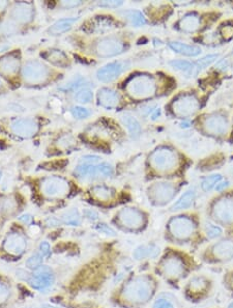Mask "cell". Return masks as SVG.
I'll return each instance as SVG.
<instances>
[{
	"label": "cell",
	"instance_id": "cell-1",
	"mask_svg": "<svg viewBox=\"0 0 233 308\" xmlns=\"http://www.w3.org/2000/svg\"><path fill=\"white\" fill-rule=\"evenodd\" d=\"M200 268L196 259L179 249H168L157 264V272L162 277L174 284L188 280Z\"/></svg>",
	"mask_w": 233,
	"mask_h": 308
},
{
	"label": "cell",
	"instance_id": "cell-2",
	"mask_svg": "<svg viewBox=\"0 0 233 308\" xmlns=\"http://www.w3.org/2000/svg\"><path fill=\"white\" fill-rule=\"evenodd\" d=\"M157 283L150 274L134 276L121 289V299L130 306H142L150 302L155 294Z\"/></svg>",
	"mask_w": 233,
	"mask_h": 308
},
{
	"label": "cell",
	"instance_id": "cell-3",
	"mask_svg": "<svg viewBox=\"0 0 233 308\" xmlns=\"http://www.w3.org/2000/svg\"><path fill=\"white\" fill-rule=\"evenodd\" d=\"M167 228L172 242L177 245H198L196 242L198 224L193 217L175 216L168 222Z\"/></svg>",
	"mask_w": 233,
	"mask_h": 308
},
{
	"label": "cell",
	"instance_id": "cell-4",
	"mask_svg": "<svg viewBox=\"0 0 233 308\" xmlns=\"http://www.w3.org/2000/svg\"><path fill=\"white\" fill-rule=\"evenodd\" d=\"M199 260L207 264H223L233 260V235L211 243L199 253Z\"/></svg>",
	"mask_w": 233,
	"mask_h": 308
},
{
	"label": "cell",
	"instance_id": "cell-5",
	"mask_svg": "<svg viewBox=\"0 0 233 308\" xmlns=\"http://www.w3.org/2000/svg\"><path fill=\"white\" fill-rule=\"evenodd\" d=\"M214 290V281L204 274L192 275L184 286V296L191 303L205 301Z\"/></svg>",
	"mask_w": 233,
	"mask_h": 308
},
{
	"label": "cell",
	"instance_id": "cell-6",
	"mask_svg": "<svg viewBox=\"0 0 233 308\" xmlns=\"http://www.w3.org/2000/svg\"><path fill=\"white\" fill-rule=\"evenodd\" d=\"M124 88L133 99L144 100L154 97L157 87L154 77L145 75V74H139L126 81Z\"/></svg>",
	"mask_w": 233,
	"mask_h": 308
},
{
	"label": "cell",
	"instance_id": "cell-7",
	"mask_svg": "<svg viewBox=\"0 0 233 308\" xmlns=\"http://www.w3.org/2000/svg\"><path fill=\"white\" fill-rule=\"evenodd\" d=\"M81 180H100L108 178L113 175V167L109 163H85L81 162L74 171Z\"/></svg>",
	"mask_w": 233,
	"mask_h": 308
},
{
	"label": "cell",
	"instance_id": "cell-8",
	"mask_svg": "<svg viewBox=\"0 0 233 308\" xmlns=\"http://www.w3.org/2000/svg\"><path fill=\"white\" fill-rule=\"evenodd\" d=\"M150 163L155 171L161 173L171 172L178 164L177 154L169 147H158L150 156Z\"/></svg>",
	"mask_w": 233,
	"mask_h": 308
},
{
	"label": "cell",
	"instance_id": "cell-9",
	"mask_svg": "<svg viewBox=\"0 0 233 308\" xmlns=\"http://www.w3.org/2000/svg\"><path fill=\"white\" fill-rule=\"evenodd\" d=\"M211 217L221 225H233V196L227 195L216 199L211 206Z\"/></svg>",
	"mask_w": 233,
	"mask_h": 308
},
{
	"label": "cell",
	"instance_id": "cell-10",
	"mask_svg": "<svg viewBox=\"0 0 233 308\" xmlns=\"http://www.w3.org/2000/svg\"><path fill=\"white\" fill-rule=\"evenodd\" d=\"M51 75L50 69L44 65L43 62L37 60H31L26 62L22 69V77L28 84H43Z\"/></svg>",
	"mask_w": 233,
	"mask_h": 308
},
{
	"label": "cell",
	"instance_id": "cell-11",
	"mask_svg": "<svg viewBox=\"0 0 233 308\" xmlns=\"http://www.w3.org/2000/svg\"><path fill=\"white\" fill-rule=\"evenodd\" d=\"M116 217H117L119 224L122 227L130 230H139L146 223V218L143 212L132 207L121 209Z\"/></svg>",
	"mask_w": 233,
	"mask_h": 308
},
{
	"label": "cell",
	"instance_id": "cell-12",
	"mask_svg": "<svg viewBox=\"0 0 233 308\" xmlns=\"http://www.w3.org/2000/svg\"><path fill=\"white\" fill-rule=\"evenodd\" d=\"M40 190L49 199L62 198L69 194L70 185L68 180L60 176H49L41 182Z\"/></svg>",
	"mask_w": 233,
	"mask_h": 308
},
{
	"label": "cell",
	"instance_id": "cell-13",
	"mask_svg": "<svg viewBox=\"0 0 233 308\" xmlns=\"http://www.w3.org/2000/svg\"><path fill=\"white\" fill-rule=\"evenodd\" d=\"M172 111L177 116H191L200 109V102L195 94L185 93L172 102Z\"/></svg>",
	"mask_w": 233,
	"mask_h": 308
},
{
	"label": "cell",
	"instance_id": "cell-14",
	"mask_svg": "<svg viewBox=\"0 0 233 308\" xmlns=\"http://www.w3.org/2000/svg\"><path fill=\"white\" fill-rule=\"evenodd\" d=\"M176 194L175 187L170 183H155L148 188V197L154 204L164 206L171 201Z\"/></svg>",
	"mask_w": 233,
	"mask_h": 308
},
{
	"label": "cell",
	"instance_id": "cell-15",
	"mask_svg": "<svg viewBox=\"0 0 233 308\" xmlns=\"http://www.w3.org/2000/svg\"><path fill=\"white\" fill-rule=\"evenodd\" d=\"M124 50L125 45L123 42L114 37L101 39L95 45V52L100 57H113L121 54Z\"/></svg>",
	"mask_w": 233,
	"mask_h": 308
},
{
	"label": "cell",
	"instance_id": "cell-16",
	"mask_svg": "<svg viewBox=\"0 0 233 308\" xmlns=\"http://www.w3.org/2000/svg\"><path fill=\"white\" fill-rule=\"evenodd\" d=\"M28 282L34 289L43 291L50 288L54 282V274L47 265H40L39 268L35 270L33 275L29 276Z\"/></svg>",
	"mask_w": 233,
	"mask_h": 308
},
{
	"label": "cell",
	"instance_id": "cell-17",
	"mask_svg": "<svg viewBox=\"0 0 233 308\" xmlns=\"http://www.w3.org/2000/svg\"><path fill=\"white\" fill-rule=\"evenodd\" d=\"M129 67L130 63L128 61H113L102 67L97 72V77L102 82H111L118 78Z\"/></svg>",
	"mask_w": 233,
	"mask_h": 308
},
{
	"label": "cell",
	"instance_id": "cell-18",
	"mask_svg": "<svg viewBox=\"0 0 233 308\" xmlns=\"http://www.w3.org/2000/svg\"><path fill=\"white\" fill-rule=\"evenodd\" d=\"M10 130L19 137L29 138L38 133L39 125L33 119H17L10 124Z\"/></svg>",
	"mask_w": 233,
	"mask_h": 308
},
{
	"label": "cell",
	"instance_id": "cell-19",
	"mask_svg": "<svg viewBox=\"0 0 233 308\" xmlns=\"http://www.w3.org/2000/svg\"><path fill=\"white\" fill-rule=\"evenodd\" d=\"M204 130L210 135H223L228 129V122L221 114H211L204 120Z\"/></svg>",
	"mask_w": 233,
	"mask_h": 308
},
{
	"label": "cell",
	"instance_id": "cell-20",
	"mask_svg": "<svg viewBox=\"0 0 233 308\" xmlns=\"http://www.w3.org/2000/svg\"><path fill=\"white\" fill-rule=\"evenodd\" d=\"M26 246L27 242L25 237L18 232L10 233L3 243L4 250L12 256H21L25 251Z\"/></svg>",
	"mask_w": 233,
	"mask_h": 308
},
{
	"label": "cell",
	"instance_id": "cell-21",
	"mask_svg": "<svg viewBox=\"0 0 233 308\" xmlns=\"http://www.w3.org/2000/svg\"><path fill=\"white\" fill-rule=\"evenodd\" d=\"M35 9L29 2H18L16 3L10 12V16L18 23H28L34 18Z\"/></svg>",
	"mask_w": 233,
	"mask_h": 308
},
{
	"label": "cell",
	"instance_id": "cell-22",
	"mask_svg": "<svg viewBox=\"0 0 233 308\" xmlns=\"http://www.w3.org/2000/svg\"><path fill=\"white\" fill-rule=\"evenodd\" d=\"M161 248L156 244L148 243L139 245L133 251V259L135 261H144V260H155L160 257Z\"/></svg>",
	"mask_w": 233,
	"mask_h": 308
},
{
	"label": "cell",
	"instance_id": "cell-23",
	"mask_svg": "<svg viewBox=\"0 0 233 308\" xmlns=\"http://www.w3.org/2000/svg\"><path fill=\"white\" fill-rule=\"evenodd\" d=\"M98 101L106 109L117 108L120 103V95L111 88H101L98 92Z\"/></svg>",
	"mask_w": 233,
	"mask_h": 308
},
{
	"label": "cell",
	"instance_id": "cell-24",
	"mask_svg": "<svg viewBox=\"0 0 233 308\" xmlns=\"http://www.w3.org/2000/svg\"><path fill=\"white\" fill-rule=\"evenodd\" d=\"M20 67V59L16 54H9L0 58V73L13 75Z\"/></svg>",
	"mask_w": 233,
	"mask_h": 308
},
{
	"label": "cell",
	"instance_id": "cell-25",
	"mask_svg": "<svg viewBox=\"0 0 233 308\" xmlns=\"http://www.w3.org/2000/svg\"><path fill=\"white\" fill-rule=\"evenodd\" d=\"M41 56L54 66H57L60 68H66L69 66V59L67 55L60 50H55V49L48 50L44 52L43 54H41Z\"/></svg>",
	"mask_w": 233,
	"mask_h": 308
},
{
	"label": "cell",
	"instance_id": "cell-26",
	"mask_svg": "<svg viewBox=\"0 0 233 308\" xmlns=\"http://www.w3.org/2000/svg\"><path fill=\"white\" fill-rule=\"evenodd\" d=\"M201 20L197 14H188L179 21V28L185 33L192 34L200 28Z\"/></svg>",
	"mask_w": 233,
	"mask_h": 308
},
{
	"label": "cell",
	"instance_id": "cell-27",
	"mask_svg": "<svg viewBox=\"0 0 233 308\" xmlns=\"http://www.w3.org/2000/svg\"><path fill=\"white\" fill-rule=\"evenodd\" d=\"M196 199V191L195 189H190L179 197L173 206L171 207V211H183L188 210Z\"/></svg>",
	"mask_w": 233,
	"mask_h": 308
},
{
	"label": "cell",
	"instance_id": "cell-28",
	"mask_svg": "<svg viewBox=\"0 0 233 308\" xmlns=\"http://www.w3.org/2000/svg\"><path fill=\"white\" fill-rule=\"evenodd\" d=\"M169 46H170V48L174 52L178 53V54H182V55L189 56V57L198 56L201 53V49L199 47L190 46V45L181 43V42H171V43H169Z\"/></svg>",
	"mask_w": 233,
	"mask_h": 308
},
{
	"label": "cell",
	"instance_id": "cell-29",
	"mask_svg": "<svg viewBox=\"0 0 233 308\" xmlns=\"http://www.w3.org/2000/svg\"><path fill=\"white\" fill-rule=\"evenodd\" d=\"M113 21L106 17H97L89 22L88 28L91 33H104L113 28Z\"/></svg>",
	"mask_w": 233,
	"mask_h": 308
},
{
	"label": "cell",
	"instance_id": "cell-30",
	"mask_svg": "<svg viewBox=\"0 0 233 308\" xmlns=\"http://www.w3.org/2000/svg\"><path fill=\"white\" fill-rule=\"evenodd\" d=\"M122 124L125 126V128L128 129L130 135L133 138H138L141 134V126L139 122L137 121L134 116L130 113H123L121 115Z\"/></svg>",
	"mask_w": 233,
	"mask_h": 308
},
{
	"label": "cell",
	"instance_id": "cell-31",
	"mask_svg": "<svg viewBox=\"0 0 233 308\" xmlns=\"http://www.w3.org/2000/svg\"><path fill=\"white\" fill-rule=\"evenodd\" d=\"M77 18H66V19H61L59 21H57V22H55L54 24H53L49 31L53 35V36H58V35H61L63 33H66V31L70 30L73 25L75 24L77 22Z\"/></svg>",
	"mask_w": 233,
	"mask_h": 308
},
{
	"label": "cell",
	"instance_id": "cell-32",
	"mask_svg": "<svg viewBox=\"0 0 233 308\" xmlns=\"http://www.w3.org/2000/svg\"><path fill=\"white\" fill-rule=\"evenodd\" d=\"M170 65L174 69L183 72L184 74H186L187 76H191V77L195 76L199 71L198 66H196L195 63H192L187 60H173L170 62Z\"/></svg>",
	"mask_w": 233,
	"mask_h": 308
},
{
	"label": "cell",
	"instance_id": "cell-33",
	"mask_svg": "<svg viewBox=\"0 0 233 308\" xmlns=\"http://www.w3.org/2000/svg\"><path fill=\"white\" fill-rule=\"evenodd\" d=\"M61 220L65 224L71 226H79L82 222V216L77 208H72L61 215Z\"/></svg>",
	"mask_w": 233,
	"mask_h": 308
},
{
	"label": "cell",
	"instance_id": "cell-34",
	"mask_svg": "<svg viewBox=\"0 0 233 308\" xmlns=\"http://www.w3.org/2000/svg\"><path fill=\"white\" fill-rule=\"evenodd\" d=\"M91 195L101 201H109L113 199L115 192L111 188L106 186H95L91 189Z\"/></svg>",
	"mask_w": 233,
	"mask_h": 308
},
{
	"label": "cell",
	"instance_id": "cell-35",
	"mask_svg": "<svg viewBox=\"0 0 233 308\" xmlns=\"http://www.w3.org/2000/svg\"><path fill=\"white\" fill-rule=\"evenodd\" d=\"M122 15L134 26H142L145 24V18L138 10H126Z\"/></svg>",
	"mask_w": 233,
	"mask_h": 308
},
{
	"label": "cell",
	"instance_id": "cell-36",
	"mask_svg": "<svg viewBox=\"0 0 233 308\" xmlns=\"http://www.w3.org/2000/svg\"><path fill=\"white\" fill-rule=\"evenodd\" d=\"M204 233L207 240H218L223 236V229L213 223H207L204 227Z\"/></svg>",
	"mask_w": 233,
	"mask_h": 308
},
{
	"label": "cell",
	"instance_id": "cell-37",
	"mask_svg": "<svg viewBox=\"0 0 233 308\" xmlns=\"http://www.w3.org/2000/svg\"><path fill=\"white\" fill-rule=\"evenodd\" d=\"M221 179H222V176L221 175L209 176L205 177L202 180V184H201V187H202L203 191H205V192H209L210 190H213L214 188H216L218 183L221 182Z\"/></svg>",
	"mask_w": 233,
	"mask_h": 308
},
{
	"label": "cell",
	"instance_id": "cell-38",
	"mask_svg": "<svg viewBox=\"0 0 233 308\" xmlns=\"http://www.w3.org/2000/svg\"><path fill=\"white\" fill-rule=\"evenodd\" d=\"M43 261H44V257L41 256L40 253H34L26 260L25 265L28 269L37 270L38 268L40 267L41 264H43Z\"/></svg>",
	"mask_w": 233,
	"mask_h": 308
},
{
	"label": "cell",
	"instance_id": "cell-39",
	"mask_svg": "<svg viewBox=\"0 0 233 308\" xmlns=\"http://www.w3.org/2000/svg\"><path fill=\"white\" fill-rule=\"evenodd\" d=\"M93 99V93L89 88H82L75 94V100L81 104L90 103Z\"/></svg>",
	"mask_w": 233,
	"mask_h": 308
},
{
	"label": "cell",
	"instance_id": "cell-40",
	"mask_svg": "<svg viewBox=\"0 0 233 308\" xmlns=\"http://www.w3.org/2000/svg\"><path fill=\"white\" fill-rule=\"evenodd\" d=\"M222 283H223L224 289L227 292L233 294V269L224 274L223 279H222Z\"/></svg>",
	"mask_w": 233,
	"mask_h": 308
},
{
	"label": "cell",
	"instance_id": "cell-41",
	"mask_svg": "<svg viewBox=\"0 0 233 308\" xmlns=\"http://www.w3.org/2000/svg\"><path fill=\"white\" fill-rule=\"evenodd\" d=\"M72 113L74 115V118H76L78 120H83L86 119L90 115V111L86 108L81 107V106H75V107L72 108Z\"/></svg>",
	"mask_w": 233,
	"mask_h": 308
},
{
	"label": "cell",
	"instance_id": "cell-42",
	"mask_svg": "<svg viewBox=\"0 0 233 308\" xmlns=\"http://www.w3.org/2000/svg\"><path fill=\"white\" fill-rule=\"evenodd\" d=\"M153 308H176L173 301L168 298H157L153 303Z\"/></svg>",
	"mask_w": 233,
	"mask_h": 308
},
{
	"label": "cell",
	"instance_id": "cell-43",
	"mask_svg": "<svg viewBox=\"0 0 233 308\" xmlns=\"http://www.w3.org/2000/svg\"><path fill=\"white\" fill-rule=\"evenodd\" d=\"M220 34L226 41H230L233 38V24L226 23L220 27Z\"/></svg>",
	"mask_w": 233,
	"mask_h": 308
},
{
	"label": "cell",
	"instance_id": "cell-44",
	"mask_svg": "<svg viewBox=\"0 0 233 308\" xmlns=\"http://www.w3.org/2000/svg\"><path fill=\"white\" fill-rule=\"evenodd\" d=\"M218 57H219L218 54H213V55H207V56L203 57L202 59H200V60L198 61V68H199V70L204 69V68L210 66L211 63H213L214 61L217 60Z\"/></svg>",
	"mask_w": 233,
	"mask_h": 308
},
{
	"label": "cell",
	"instance_id": "cell-45",
	"mask_svg": "<svg viewBox=\"0 0 233 308\" xmlns=\"http://www.w3.org/2000/svg\"><path fill=\"white\" fill-rule=\"evenodd\" d=\"M10 295V290L5 283L0 282V304L5 302Z\"/></svg>",
	"mask_w": 233,
	"mask_h": 308
},
{
	"label": "cell",
	"instance_id": "cell-46",
	"mask_svg": "<svg viewBox=\"0 0 233 308\" xmlns=\"http://www.w3.org/2000/svg\"><path fill=\"white\" fill-rule=\"evenodd\" d=\"M74 144H75V141H74L73 137L71 136H65L62 137L61 139L58 141V145L60 147H63V148H70L71 146H73Z\"/></svg>",
	"mask_w": 233,
	"mask_h": 308
},
{
	"label": "cell",
	"instance_id": "cell-47",
	"mask_svg": "<svg viewBox=\"0 0 233 308\" xmlns=\"http://www.w3.org/2000/svg\"><path fill=\"white\" fill-rule=\"evenodd\" d=\"M97 229L101 232V233H105V235H107L109 237H116V232L114 229H112L111 227H109L108 225L106 224H100Z\"/></svg>",
	"mask_w": 233,
	"mask_h": 308
},
{
	"label": "cell",
	"instance_id": "cell-48",
	"mask_svg": "<svg viewBox=\"0 0 233 308\" xmlns=\"http://www.w3.org/2000/svg\"><path fill=\"white\" fill-rule=\"evenodd\" d=\"M39 251H40V254L43 257H49L50 253H51V246L49 242L47 241H43L40 244H39Z\"/></svg>",
	"mask_w": 233,
	"mask_h": 308
},
{
	"label": "cell",
	"instance_id": "cell-49",
	"mask_svg": "<svg viewBox=\"0 0 233 308\" xmlns=\"http://www.w3.org/2000/svg\"><path fill=\"white\" fill-rule=\"evenodd\" d=\"M122 1H101L99 2V5L102 7H108V8H117L122 5Z\"/></svg>",
	"mask_w": 233,
	"mask_h": 308
},
{
	"label": "cell",
	"instance_id": "cell-50",
	"mask_svg": "<svg viewBox=\"0 0 233 308\" xmlns=\"http://www.w3.org/2000/svg\"><path fill=\"white\" fill-rule=\"evenodd\" d=\"M81 4H82V1H62L61 2V6L67 8V9L77 7V6L81 5Z\"/></svg>",
	"mask_w": 233,
	"mask_h": 308
},
{
	"label": "cell",
	"instance_id": "cell-51",
	"mask_svg": "<svg viewBox=\"0 0 233 308\" xmlns=\"http://www.w3.org/2000/svg\"><path fill=\"white\" fill-rule=\"evenodd\" d=\"M18 220H19L20 222L24 223V224H26V225H29L30 223L33 222V217H31V215H29V214H23V215H21V216L18 218Z\"/></svg>",
	"mask_w": 233,
	"mask_h": 308
},
{
	"label": "cell",
	"instance_id": "cell-52",
	"mask_svg": "<svg viewBox=\"0 0 233 308\" xmlns=\"http://www.w3.org/2000/svg\"><path fill=\"white\" fill-rule=\"evenodd\" d=\"M15 207H16L15 200H13V199H5L4 200V209L5 210H7V211L14 210Z\"/></svg>",
	"mask_w": 233,
	"mask_h": 308
},
{
	"label": "cell",
	"instance_id": "cell-53",
	"mask_svg": "<svg viewBox=\"0 0 233 308\" xmlns=\"http://www.w3.org/2000/svg\"><path fill=\"white\" fill-rule=\"evenodd\" d=\"M228 186H229V183L227 182V180H221V182L218 183V185L216 186L215 189L218 191V192H221V191L225 190Z\"/></svg>",
	"mask_w": 233,
	"mask_h": 308
},
{
	"label": "cell",
	"instance_id": "cell-54",
	"mask_svg": "<svg viewBox=\"0 0 233 308\" xmlns=\"http://www.w3.org/2000/svg\"><path fill=\"white\" fill-rule=\"evenodd\" d=\"M85 214H86V217H87L88 219L92 220V221L98 220V213H97V212H94V211H92V210H87Z\"/></svg>",
	"mask_w": 233,
	"mask_h": 308
},
{
	"label": "cell",
	"instance_id": "cell-55",
	"mask_svg": "<svg viewBox=\"0 0 233 308\" xmlns=\"http://www.w3.org/2000/svg\"><path fill=\"white\" fill-rule=\"evenodd\" d=\"M8 6L7 1H0V12H3V10Z\"/></svg>",
	"mask_w": 233,
	"mask_h": 308
},
{
	"label": "cell",
	"instance_id": "cell-56",
	"mask_svg": "<svg viewBox=\"0 0 233 308\" xmlns=\"http://www.w3.org/2000/svg\"><path fill=\"white\" fill-rule=\"evenodd\" d=\"M47 223H48L49 226H51V224H55V226H56L57 225V220L54 219V218H49L47 220Z\"/></svg>",
	"mask_w": 233,
	"mask_h": 308
},
{
	"label": "cell",
	"instance_id": "cell-57",
	"mask_svg": "<svg viewBox=\"0 0 233 308\" xmlns=\"http://www.w3.org/2000/svg\"><path fill=\"white\" fill-rule=\"evenodd\" d=\"M39 308H59V307L54 306V305H52V304H48V303H46V304L40 305Z\"/></svg>",
	"mask_w": 233,
	"mask_h": 308
},
{
	"label": "cell",
	"instance_id": "cell-58",
	"mask_svg": "<svg viewBox=\"0 0 233 308\" xmlns=\"http://www.w3.org/2000/svg\"><path fill=\"white\" fill-rule=\"evenodd\" d=\"M226 308H233V301H231L228 305H227V307Z\"/></svg>",
	"mask_w": 233,
	"mask_h": 308
},
{
	"label": "cell",
	"instance_id": "cell-59",
	"mask_svg": "<svg viewBox=\"0 0 233 308\" xmlns=\"http://www.w3.org/2000/svg\"><path fill=\"white\" fill-rule=\"evenodd\" d=\"M1 176H2V174H1V173H0V179H1Z\"/></svg>",
	"mask_w": 233,
	"mask_h": 308
},
{
	"label": "cell",
	"instance_id": "cell-60",
	"mask_svg": "<svg viewBox=\"0 0 233 308\" xmlns=\"http://www.w3.org/2000/svg\"><path fill=\"white\" fill-rule=\"evenodd\" d=\"M0 87H1V81H0Z\"/></svg>",
	"mask_w": 233,
	"mask_h": 308
}]
</instances>
